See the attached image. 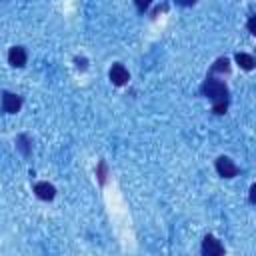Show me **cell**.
Here are the masks:
<instances>
[{
    "label": "cell",
    "instance_id": "1",
    "mask_svg": "<svg viewBox=\"0 0 256 256\" xmlns=\"http://www.w3.org/2000/svg\"><path fill=\"white\" fill-rule=\"evenodd\" d=\"M202 94L206 98L212 100L214 104V114H224L228 108V88L226 84L214 78H206V82L202 84Z\"/></svg>",
    "mask_w": 256,
    "mask_h": 256
},
{
    "label": "cell",
    "instance_id": "2",
    "mask_svg": "<svg viewBox=\"0 0 256 256\" xmlns=\"http://www.w3.org/2000/svg\"><path fill=\"white\" fill-rule=\"evenodd\" d=\"M216 170H218V174L222 178H234V176L238 174V166L234 164L228 156H220L216 160Z\"/></svg>",
    "mask_w": 256,
    "mask_h": 256
},
{
    "label": "cell",
    "instance_id": "3",
    "mask_svg": "<svg viewBox=\"0 0 256 256\" xmlns=\"http://www.w3.org/2000/svg\"><path fill=\"white\" fill-rule=\"evenodd\" d=\"M22 106V98L12 94V92H4L2 94V110L8 112V114H16Z\"/></svg>",
    "mask_w": 256,
    "mask_h": 256
},
{
    "label": "cell",
    "instance_id": "4",
    "mask_svg": "<svg viewBox=\"0 0 256 256\" xmlns=\"http://www.w3.org/2000/svg\"><path fill=\"white\" fill-rule=\"evenodd\" d=\"M202 254L204 256H222L224 254V246L214 236H206L204 242H202Z\"/></svg>",
    "mask_w": 256,
    "mask_h": 256
},
{
    "label": "cell",
    "instance_id": "5",
    "mask_svg": "<svg viewBox=\"0 0 256 256\" xmlns=\"http://www.w3.org/2000/svg\"><path fill=\"white\" fill-rule=\"evenodd\" d=\"M26 58H28V54H26V50L22 46H12L8 50V62L16 68H22L26 64Z\"/></svg>",
    "mask_w": 256,
    "mask_h": 256
},
{
    "label": "cell",
    "instance_id": "6",
    "mask_svg": "<svg viewBox=\"0 0 256 256\" xmlns=\"http://www.w3.org/2000/svg\"><path fill=\"white\" fill-rule=\"evenodd\" d=\"M110 80L116 84V86H124V84L130 80V74H128V70L122 66V64H114L110 68Z\"/></svg>",
    "mask_w": 256,
    "mask_h": 256
},
{
    "label": "cell",
    "instance_id": "7",
    "mask_svg": "<svg viewBox=\"0 0 256 256\" xmlns=\"http://www.w3.org/2000/svg\"><path fill=\"white\" fill-rule=\"evenodd\" d=\"M34 192H36V196L40 200H52L56 196V188L52 184H48V182H38L34 186Z\"/></svg>",
    "mask_w": 256,
    "mask_h": 256
},
{
    "label": "cell",
    "instance_id": "8",
    "mask_svg": "<svg viewBox=\"0 0 256 256\" xmlns=\"http://www.w3.org/2000/svg\"><path fill=\"white\" fill-rule=\"evenodd\" d=\"M236 62L240 64V68H244V70H252L254 68V58L250 56V54H246V52H238L236 54Z\"/></svg>",
    "mask_w": 256,
    "mask_h": 256
},
{
    "label": "cell",
    "instance_id": "9",
    "mask_svg": "<svg viewBox=\"0 0 256 256\" xmlns=\"http://www.w3.org/2000/svg\"><path fill=\"white\" fill-rule=\"evenodd\" d=\"M212 72H224V74H228V72H230L228 60H226V58H218V60L214 62V66H212Z\"/></svg>",
    "mask_w": 256,
    "mask_h": 256
},
{
    "label": "cell",
    "instance_id": "10",
    "mask_svg": "<svg viewBox=\"0 0 256 256\" xmlns=\"http://www.w3.org/2000/svg\"><path fill=\"white\" fill-rule=\"evenodd\" d=\"M134 4H136V8H138L140 12H146L148 8H150L152 0H134Z\"/></svg>",
    "mask_w": 256,
    "mask_h": 256
},
{
    "label": "cell",
    "instance_id": "11",
    "mask_svg": "<svg viewBox=\"0 0 256 256\" xmlns=\"http://www.w3.org/2000/svg\"><path fill=\"white\" fill-rule=\"evenodd\" d=\"M176 4H180V6H192V4H196V0H176Z\"/></svg>",
    "mask_w": 256,
    "mask_h": 256
},
{
    "label": "cell",
    "instance_id": "12",
    "mask_svg": "<svg viewBox=\"0 0 256 256\" xmlns=\"http://www.w3.org/2000/svg\"><path fill=\"white\" fill-rule=\"evenodd\" d=\"M248 30H250V34H256V20H254V16L250 18V22H248Z\"/></svg>",
    "mask_w": 256,
    "mask_h": 256
},
{
    "label": "cell",
    "instance_id": "13",
    "mask_svg": "<svg viewBox=\"0 0 256 256\" xmlns=\"http://www.w3.org/2000/svg\"><path fill=\"white\" fill-rule=\"evenodd\" d=\"M250 202H256V186H250Z\"/></svg>",
    "mask_w": 256,
    "mask_h": 256
}]
</instances>
